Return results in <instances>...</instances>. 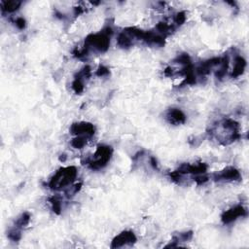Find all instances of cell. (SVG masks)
Listing matches in <instances>:
<instances>
[{
	"label": "cell",
	"instance_id": "obj_1",
	"mask_svg": "<svg viewBox=\"0 0 249 249\" xmlns=\"http://www.w3.org/2000/svg\"><path fill=\"white\" fill-rule=\"evenodd\" d=\"M207 133L211 139H215L222 145H229L240 137L238 124L228 118L214 124Z\"/></svg>",
	"mask_w": 249,
	"mask_h": 249
},
{
	"label": "cell",
	"instance_id": "obj_2",
	"mask_svg": "<svg viewBox=\"0 0 249 249\" xmlns=\"http://www.w3.org/2000/svg\"><path fill=\"white\" fill-rule=\"evenodd\" d=\"M77 178V169L75 166L59 168L49 182L50 189L53 191H64L70 187Z\"/></svg>",
	"mask_w": 249,
	"mask_h": 249
},
{
	"label": "cell",
	"instance_id": "obj_3",
	"mask_svg": "<svg viewBox=\"0 0 249 249\" xmlns=\"http://www.w3.org/2000/svg\"><path fill=\"white\" fill-rule=\"evenodd\" d=\"M112 154L113 150L110 146L101 145L97 147L95 152L91 156L88 157L83 162L84 164H87V166L90 169H101L107 165L112 157Z\"/></svg>",
	"mask_w": 249,
	"mask_h": 249
},
{
	"label": "cell",
	"instance_id": "obj_4",
	"mask_svg": "<svg viewBox=\"0 0 249 249\" xmlns=\"http://www.w3.org/2000/svg\"><path fill=\"white\" fill-rule=\"evenodd\" d=\"M240 178L239 171L232 166H228L212 175V179L217 182H233L238 181Z\"/></svg>",
	"mask_w": 249,
	"mask_h": 249
},
{
	"label": "cell",
	"instance_id": "obj_5",
	"mask_svg": "<svg viewBox=\"0 0 249 249\" xmlns=\"http://www.w3.org/2000/svg\"><path fill=\"white\" fill-rule=\"evenodd\" d=\"M95 127L93 124L86 122L75 123L70 127V132L76 136H84L86 138H90L93 136Z\"/></svg>",
	"mask_w": 249,
	"mask_h": 249
},
{
	"label": "cell",
	"instance_id": "obj_6",
	"mask_svg": "<svg viewBox=\"0 0 249 249\" xmlns=\"http://www.w3.org/2000/svg\"><path fill=\"white\" fill-rule=\"evenodd\" d=\"M247 215V210L240 204L235 205L233 207H231V209L225 211L222 216V222L224 224H231L232 222H234L235 220H237L240 217H244Z\"/></svg>",
	"mask_w": 249,
	"mask_h": 249
},
{
	"label": "cell",
	"instance_id": "obj_7",
	"mask_svg": "<svg viewBox=\"0 0 249 249\" xmlns=\"http://www.w3.org/2000/svg\"><path fill=\"white\" fill-rule=\"evenodd\" d=\"M136 241L135 234L130 231H124L118 234L112 241L111 248H120L127 245H132Z\"/></svg>",
	"mask_w": 249,
	"mask_h": 249
},
{
	"label": "cell",
	"instance_id": "obj_8",
	"mask_svg": "<svg viewBox=\"0 0 249 249\" xmlns=\"http://www.w3.org/2000/svg\"><path fill=\"white\" fill-rule=\"evenodd\" d=\"M164 119L171 124H181L186 122L185 114L178 108H170L164 114Z\"/></svg>",
	"mask_w": 249,
	"mask_h": 249
},
{
	"label": "cell",
	"instance_id": "obj_9",
	"mask_svg": "<svg viewBox=\"0 0 249 249\" xmlns=\"http://www.w3.org/2000/svg\"><path fill=\"white\" fill-rule=\"evenodd\" d=\"M246 61L245 59L240 55H235L233 58V66L231 72V77H238L240 76L245 69Z\"/></svg>",
	"mask_w": 249,
	"mask_h": 249
},
{
	"label": "cell",
	"instance_id": "obj_10",
	"mask_svg": "<svg viewBox=\"0 0 249 249\" xmlns=\"http://www.w3.org/2000/svg\"><path fill=\"white\" fill-rule=\"evenodd\" d=\"M21 4L22 2L16 0L1 1V10L3 13H14L20 7Z\"/></svg>",
	"mask_w": 249,
	"mask_h": 249
},
{
	"label": "cell",
	"instance_id": "obj_11",
	"mask_svg": "<svg viewBox=\"0 0 249 249\" xmlns=\"http://www.w3.org/2000/svg\"><path fill=\"white\" fill-rule=\"evenodd\" d=\"M29 221H30V214L28 212H23L17 218V220L15 221L14 227L22 231V229H24L29 224Z\"/></svg>",
	"mask_w": 249,
	"mask_h": 249
},
{
	"label": "cell",
	"instance_id": "obj_12",
	"mask_svg": "<svg viewBox=\"0 0 249 249\" xmlns=\"http://www.w3.org/2000/svg\"><path fill=\"white\" fill-rule=\"evenodd\" d=\"M87 141H88V138L84 136H76L74 139H72L71 145L76 149H81L86 145Z\"/></svg>",
	"mask_w": 249,
	"mask_h": 249
},
{
	"label": "cell",
	"instance_id": "obj_13",
	"mask_svg": "<svg viewBox=\"0 0 249 249\" xmlns=\"http://www.w3.org/2000/svg\"><path fill=\"white\" fill-rule=\"evenodd\" d=\"M109 74V70L108 68H106L105 66H99V68L96 70V75L99 76V77H103V76H106Z\"/></svg>",
	"mask_w": 249,
	"mask_h": 249
},
{
	"label": "cell",
	"instance_id": "obj_14",
	"mask_svg": "<svg viewBox=\"0 0 249 249\" xmlns=\"http://www.w3.org/2000/svg\"><path fill=\"white\" fill-rule=\"evenodd\" d=\"M15 23H16V26L19 29H23L25 27V20L22 18H17L15 20Z\"/></svg>",
	"mask_w": 249,
	"mask_h": 249
}]
</instances>
